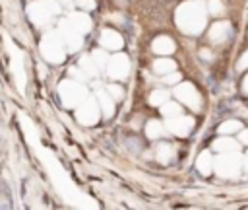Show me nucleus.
Masks as SVG:
<instances>
[{"label": "nucleus", "instance_id": "7", "mask_svg": "<svg viewBox=\"0 0 248 210\" xmlns=\"http://www.w3.org/2000/svg\"><path fill=\"white\" fill-rule=\"evenodd\" d=\"M174 45L169 37H159L157 41H153V51L155 52H172Z\"/></svg>", "mask_w": 248, "mask_h": 210}, {"label": "nucleus", "instance_id": "9", "mask_svg": "<svg viewBox=\"0 0 248 210\" xmlns=\"http://www.w3.org/2000/svg\"><path fill=\"white\" fill-rule=\"evenodd\" d=\"M229 35V25L227 23H215L211 29V39L213 41H223Z\"/></svg>", "mask_w": 248, "mask_h": 210}, {"label": "nucleus", "instance_id": "11", "mask_svg": "<svg viewBox=\"0 0 248 210\" xmlns=\"http://www.w3.org/2000/svg\"><path fill=\"white\" fill-rule=\"evenodd\" d=\"M211 158H209V154H202L200 158H198V169L203 173V175H207L211 169Z\"/></svg>", "mask_w": 248, "mask_h": 210}, {"label": "nucleus", "instance_id": "16", "mask_svg": "<svg viewBox=\"0 0 248 210\" xmlns=\"http://www.w3.org/2000/svg\"><path fill=\"white\" fill-rule=\"evenodd\" d=\"M163 113H165L167 117H169V115H178V113H180V107H178L176 103H165Z\"/></svg>", "mask_w": 248, "mask_h": 210}, {"label": "nucleus", "instance_id": "19", "mask_svg": "<svg viewBox=\"0 0 248 210\" xmlns=\"http://www.w3.org/2000/svg\"><path fill=\"white\" fill-rule=\"evenodd\" d=\"M108 93H112L116 99L122 97V89H120V86H110V88H108Z\"/></svg>", "mask_w": 248, "mask_h": 210}, {"label": "nucleus", "instance_id": "2", "mask_svg": "<svg viewBox=\"0 0 248 210\" xmlns=\"http://www.w3.org/2000/svg\"><path fill=\"white\" fill-rule=\"evenodd\" d=\"M128 70H130V62H128V58L124 56V54H118V56H114L112 60H110V66H108V74L112 76V78H126L128 76Z\"/></svg>", "mask_w": 248, "mask_h": 210}, {"label": "nucleus", "instance_id": "23", "mask_svg": "<svg viewBox=\"0 0 248 210\" xmlns=\"http://www.w3.org/2000/svg\"><path fill=\"white\" fill-rule=\"evenodd\" d=\"M240 142L248 144V130H240Z\"/></svg>", "mask_w": 248, "mask_h": 210}, {"label": "nucleus", "instance_id": "17", "mask_svg": "<svg viewBox=\"0 0 248 210\" xmlns=\"http://www.w3.org/2000/svg\"><path fill=\"white\" fill-rule=\"evenodd\" d=\"M217 148H229L227 152H232V150L236 148V144H234V142H231L229 138H223V140H219V142H217Z\"/></svg>", "mask_w": 248, "mask_h": 210}, {"label": "nucleus", "instance_id": "22", "mask_svg": "<svg viewBox=\"0 0 248 210\" xmlns=\"http://www.w3.org/2000/svg\"><path fill=\"white\" fill-rule=\"evenodd\" d=\"M79 6H83V8H93L95 2H91V0H79Z\"/></svg>", "mask_w": 248, "mask_h": 210}, {"label": "nucleus", "instance_id": "3", "mask_svg": "<svg viewBox=\"0 0 248 210\" xmlns=\"http://www.w3.org/2000/svg\"><path fill=\"white\" fill-rule=\"evenodd\" d=\"M174 93H176L182 101L190 103V107L198 109V93H196V89H194L190 84H182V86H178V88L174 89Z\"/></svg>", "mask_w": 248, "mask_h": 210}, {"label": "nucleus", "instance_id": "20", "mask_svg": "<svg viewBox=\"0 0 248 210\" xmlns=\"http://www.w3.org/2000/svg\"><path fill=\"white\" fill-rule=\"evenodd\" d=\"M93 56H95V62H97V64H105V54H103V52L97 51V52H93Z\"/></svg>", "mask_w": 248, "mask_h": 210}, {"label": "nucleus", "instance_id": "12", "mask_svg": "<svg viewBox=\"0 0 248 210\" xmlns=\"http://www.w3.org/2000/svg\"><path fill=\"white\" fill-rule=\"evenodd\" d=\"M161 134H163V126H161L159 122L151 121V122L147 124V136H149V138H159Z\"/></svg>", "mask_w": 248, "mask_h": 210}, {"label": "nucleus", "instance_id": "21", "mask_svg": "<svg viewBox=\"0 0 248 210\" xmlns=\"http://www.w3.org/2000/svg\"><path fill=\"white\" fill-rule=\"evenodd\" d=\"M246 64H248V52L242 54V60L238 62V68H246Z\"/></svg>", "mask_w": 248, "mask_h": 210}, {"label": "nucleus", "instance_id": "6", "mask_svg": "<svg viewBox=\"0 0 248 210\" xmlns=\"http://www.w3.org/2000/svg\"><path fill=\"white\" fill-rule=\"evenodd\" d=\"M101 43H103V47H108V49H118L120 45H122V39H120V35H116L114 31H103V35H101Z\"/></svg>", "mask_w": 248, "mask_h": 210}, {"label": "nucleus", "instance_id": "1", "mask_svg": "<svg viewBox=\"0 0 248 210\" xmlns=\"http://www.w3.org/2000/svg\"><path fill=\"white\" fill-rule=\"evenodd\" d=\"M178 23L182 31L188 33H198L200 27L205 23V16H203V8H200L198 4H184L178 10Z\"/></svg>", "mask_w": 248, "mask_h": 210}, {"label": "nucleus", "instance_id": "4", "mask_svg": "<svg viewBox=\"0 0 248 210\" xmlns=\"http://www.w3.org/2000/svg\"><path fill=\"white\" fill-rule=\"evenodd\" d=\"M97 107H95V101H87V103H83V107L79 109V113H78V117H79V121L83 122V124H91V122H95L97 121Z\"/></svg>", "mask_w": 248, "mask_h": 210}, {"label": "nucleus", "instance_id": "10", "mask_svg": "<svg viewBox=\"0 0 248 210\" xmlns=\"http://www.w3.org/2000/svg\"><path fill=\"white\" fill-rule=\"evenodd\" d=\"M172 146L170 144H161L159 148H157V158L161 159V161H169L170 158H172Z\"/></svg>", "mask_w": 248, "mask_h": 210}, {"label": "nucleus", "instance_id": "18", "mask_svg": "<svg viewBox=\"0 0 248 210\" xmlns=\"http://www.w3.org/2000/svg\"><path fill=\"white\" fill-rule=\"evenodd\" d=\"M231 130H238V122H236V121H231V122H227V124L221 126V132H223V134H225V132H231Z\"/></svg>", "mask_w": 248, "mask_h": 210}, {"label": "nucleus", "instance_id": "8", "mask_svg": "<svg viewBox=\"0 0 248 210\" xmlns=\"http://www.w3.org/2000/svg\"><path fill=\"white\" fill-rule=\"evenodd\" d=\"M174 68V62L170 58H159L155 64H153V70L157 74H170V70Z\"/></svg>", "mask_w": 248, "mask_h": 210}, {"label": "nucleus", "instance_id": "24", "mask_svg": "<svg viewBox=\"0 0 248 210\" xmlns=\"http://www.w3.org/2000/svg\"><path fill=\"white\" fill-rule=\"evenodd\" d=\"M165 80H167L169 84H172V82H176V80H178V76H176V74H172V76H167Z\"/></svg>", "mask_w": 248, "mask_h": 210}, {"label": "nucleus", "instance_id": "25", "mask_svg": "<svg viewBox=\"0 0 248 210\" xmlns=\"http://www.w3.org/2000/svg\"><path fill=\"white\" fill-rule=\"evenodd\" d=\"M244 86H246V91H248V78H246V82H244Z\"/></svg>", "mask_w": 248, "mask_h": 210}, {"label": "nucleus", "instance_id": "13", "mask_svg": "<svg viewBox=\"0 0 248 210\" xmlns=\"http://www.w3.org/2000/svg\"><path fill=\"white\" fill-rule=\"evenodd\" d=\"M99 97H101V103H103V109H105V115H112V111H114V107H112V101L103 93V91H99Z\"/></svg>", "mask_w": 248, "mask_h": 210}, {"label": "nucleus", "instance_id": "5", "mask_svg": "<svg viewBox=\"0 0 248 210\" xmlns=\"http://www.w3.org/2000/svg\"><path fill=\"white\" fill-rule=\"evenodd\" d=\"M192 119H184V117H178V119H170L169 121V128L174 132V134H180V136H184L190 128H192Z\"/></svg>", "mask_w": 248, "mask_h": 210}, {"label": "nucleus", "instance_id": "14", "mask_svg": "<svg viewBox=\"0 0 248 210\" xmlns=\"http://www.w3.org/2000/svg\"><path fill=\"white\" fill-rule=\"evenodd\" d=\"M209 12L213 16H221L223 14V4L219 0H209Z\"/></svg>", "mask_w": 248, "mask_h": 210}, {"label": "nucleus", "instance_id": "15", "mask_svg": "<svg viewBox=\"0 0 248 210\" xmlns=\"http://www.w3.org/2000/svg\"><path fill=\"white\" fill-rule=\"evenodd\" d=\"M167 99V91H153L151 93V103L153 105H161Z\"/></svg>", "mask_w": 248, "mask_h": 210}]
</instances>
